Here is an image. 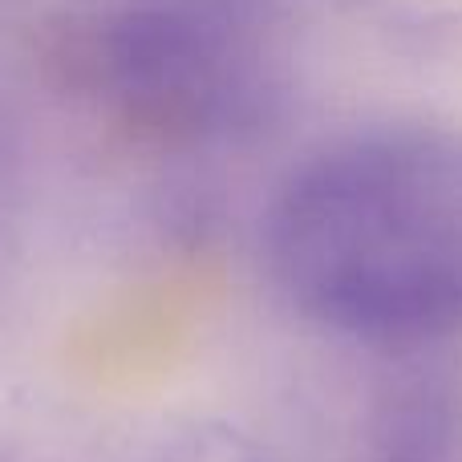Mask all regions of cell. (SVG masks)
Masks as SVG:
<instances>
[{
    "mask_svg": "<svg viewBox=\"0 0 462 462\" xmlns=\"http://www.w3.org/2000/svg\"><path fill=\"white\" fill-rule=\"evenodd\" d=\"M260 263L304 325L341 341L462 337V126L374 118L312 143L263 203Z\"/></svg>",
    "mask_w": 462,
    "mask_h": 462,
    "instance_id": "6da1fadb",
    "label": "cell"
},
{
    "mask_svg": "<svg viewBox=\"0 0 462 462\" xmlns=\"http://www.w3.org/2000/svg\"><path fill=\"white\" fill-rule=\"evenodd\" d=\"M304 0H89L61 29L69 89L171 151L268 130L296 73Z\"/></svg>",
    "mask_w": 462,
    "mask_h": 462,
    "instance_id": "7a4b0ae2",
    "label": "cell"
}]
</instances>
